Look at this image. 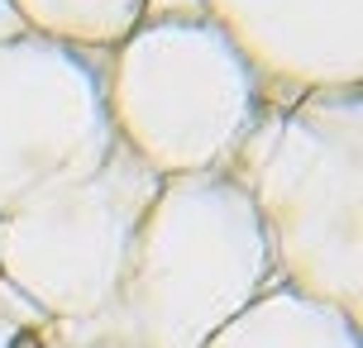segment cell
<instances>
[{"instance_id": "cell-10", "label": "cell", "mask_w": 363, "mask_h": 348, "mask_svg": "<svg viewBox=\"0 0 363 348\" xmlns=\"http://www.w3.org/2000/svg\"><path fill=\"white\" fill-rule=\"evenodd\" d=\"M158 19H206V0H144V24Z\"/></svg>"}, {"instance_id": "cell-11", "label": "cell", "mask_w": 363, "mask_h": 348, "mask_svg": "<svg viewBox=\"0 0 363 348\" xmlns=\"http://www.w3.org/2000/svg\"><path fill=\"white\" fill-rule=\"evenodd\" d=\"M29 34V24H24V15H19L15 0H0V48L5 43H15V38Z\"/></svg>"}, {"instance_id": "cell-1", "label": "cell", "mask_w": 363, "mask_h": 348, "mask_svg": "<svg viewBox=\"0 0 363 348\" xmlns=\"http://www.w3.org/2000/svg\"><path fill=\"white\" fill-rule=\"evenodd\" d=\"M277 286L268 234L225 172L163 177L106 311L62 325L67 348H206Z\"/></svg>"}, {"instance_id": "cell-7", "label": "cell", "mask_w": 363, "mask_h": 348, "mask_svg": "<svg viewBox=\"0 0 363 348\" xmlns=\"http://www.w3.org/2000/svg\"><path fill=\"white\" fill-rule=\"evenodd\" d=\"M206 348H363L359 320L291 286H268Z\"/></svg>"}, {"instance_id": "cell-9", "label": "cell", "mask_w": 363, "mask_h": 348, "mask_svg": "<svg viewBox=\"0 0 363 348\" xmlns=\"http://www.w3.org/2000/svg\"><path fill=\"white\" fill-rule=\"evenodd\" d=\"M0 348H67L62 325L0 277Z\"/></svg>"}, {"instance_id": "cell-3", "label": "cell", "mask_w": 363, "mask_h": 348, "mask_svg": "<svg viewBox=\"0 0 363 348\" xmlns=\"http://www.w3.org/2000/svg\"><path fill=\"white\" fill-rule=\"evenodd\" d=\"M106 110L115 144L153 177L225 172L263 115V86L220 24L158 19L106 53Z\"/></svg>"}, {"instance_id": "cell-4", "label": "cell", "mask_w": 363, "mask_h": 348, "mask_svg": "<svg viewBox=\"0 0 363 348\" xmlns=\"http://www.w3.org/2000/svg\"><path fill=\"white\" fill-rule=\"evenodd\" d=\"M158 182L115 144L96 172L0 215V277L57 325H86L106 311Z\"/></svg>"}, {"instance_id": "cell-8", "label": "cell", "mask_w": 363, "mask_h": 348, "mask_svg": "<svg viewBox=\"0 0 363 348\" xmlns=\"http://www.w3.org/2000/svg\"><path fill=\"white\" fill-rule=\"evenodd\" d=\"M15 5L29 34L86 53H110L120 38L144 24V0H15Z\"/></svg>"}, {"instance_id": "cell-2", "label": "cell", "mask_w": 363, "mask_h": 348, "mask_svg": "<svg viewBox=\"0 0 363 348\" xmlns=\"http://www.w3.org/2000/svg\"><path fill=\"white\" fill-rule=\"evenodd\" d=\"M225 177L254 205L277 282L363 320V86L263 105Z\"/></svg>"}, {"instance_id": "cell-5", "label": "cell", "mask_w": 363, "mask_h": 348, "mask_svg": "<svg viewBox=\"0 0 363 348\" xmlns=\"http://www.w3.org/2000/svg\"><path fill=\"white\" fill-rule=\"evenodd\" d=\"M106 53L24 34L0 48V215L110 158Z\"/></svg>"}, {"instance_id": "cell-6", "label": "cell", "mask_w": 363, "mask_h": 348, "mask_svg": "<svg viewBox=\"0 0 363 348\" xmlns=\"http://www.w3.org/2000/svg\"><path fill=\"white\" fill-rule=\"evenodd\" d=\"M263 86V105L363 86V0H206Z\"/></svg>"}]
</instances>
